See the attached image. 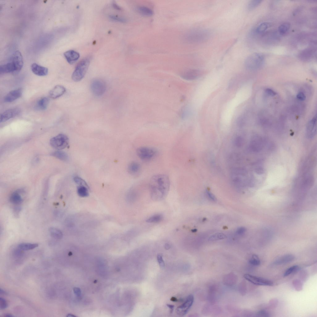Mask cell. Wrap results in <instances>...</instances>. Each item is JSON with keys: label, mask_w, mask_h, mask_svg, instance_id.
I'll list each match as a JSON object with an SVG mask.
<instances>
[{"label": "cell", "mask_w": 317, "mask_h": 317, "mask_svg": "<svg viewBox=\"0 0 317 317\" xmlns=\"http://www.w3.org/2000/svg\"><path fill=\"white\" fill-rule=\"evenodd\" d=\"M113 8L116 9L117 10H121L122 8L121 7H120L119 5H118L117 4L115 3H113Z\"/></svg>", "instance_id": "obj_48"}, {"label": "cell", "mask_w": 317, "mask_h": 317, "mask_svg": "<svg viewBox=\"0 0 317 317\" xmlns=\"http://www.w3.org/2000/svg\"><path fill=\"white\" fill-rule=\"evenodd\" d=\"M65 87L61 85L54 86L49 93V97L53 99H56L62 96L66 92Z\"/></svg>", "instance_id": "obj_15"}, {"label": "cell", "mask_w": 317, "mask_h": 317, "mask_svg": "<svg viewBox=\"0 0 317 317\" xmlns=\"http://www.w3.org/2000/svg\"><path fill=\"white\" fill-rule=\"evenodd\" d=\"M246 231V228L244 227H240L238 228L236 231V233L239 235H242L245 234Z\"/></svg>", "instance_id": "obj_42"}, {"label": "cell", "mask_w": 317, "mask_h": 317, "mask_svg": "<svg viewBox=\"0 0 317 317\" xmlns=\"http://www.w3.org/2000/svg\"><path fill=\"white\" fill-rule=\"evenodd\" d=\"M297 99L301 101H304L306 99V96L305 94L302 92L299 93L297 96Z\"/></svg>", "instance_id": "obj_45"}, {"label": "cell", "mask_w": 317, "mask_h": 317, "mask_svg": "<svg viewBox=\"0 0 317 317\" xmlns=\"http://www.w3.org/2000/svg\"><path fill=\"white\" fill-rule=\"evenodd\" d=\"M0 292H1V294H6V292L3 290L1 288V289H0Z\"/></svg>", "instance_id": "obj_53"}, {"label": "cell", "mask_w": 317, "mask_h": 317, "mask_svg": "<svg viewBox=\"0 0 317 317\" xmlns=\"http://www.w3.org/2000/svg\"><path fill=\"white\" fill-rule=\"evenodd\" d=\"M64 56L67 62L70 64H73L77 61L79 59V54L73 50H70L65 52Z\"/></svg>", "instance_id": "obj_16"}, {"label": "cell", "mask_w": 317, "mask_h": 317, "mask_svg": "<svg viewBox=\"0 0 317 317\" xmlns=\"http://www.w3.org/2000/svg\"><path fill=\"white\" fill-rule=\"evenodd\" d=\"M226 238V236L222 233H216L211 236L209 238V241H214L216 240L223 239Z\"/></svg>", "instance_id": "obj_32"}, {"label": "cell", "mask_w": 317, "mask_h": 317, "mask_svg": "<svg viewBox=\"0 0 317 317\" xmlns=\"http://www.w3.org/2000/svg\"><path fill=\"white\" fill-rule=\"evenodd\" d=\"M256 315L257 316L259 317H269L270 316L269 313L264 310H262L258 312L257 313Z\"/></svg>", "instance_id": "obj_44"}, {"label": "cell", "mask_w": 317, "mask_h": 317, "mask_svg": "<svg viewBox=\"0 0 317 317\" xmlns=\"http://www.w3.org/2000/svg\"><path fill=\"white\" fill-rule=\"evenodd\" d=\"M262 2L261 1H258V0H253V1H250L247 5V9L249 10L254 9L258 7Z\"/></svg>", "instance_id": "obj_34"}, {"label": "cell", "mask_w": 317, "mask_h": 317, "mask_svg": "<svg viewBox=\"0 0 317 317\" xmlns=\"http://www.w3.org/2000/svg\"><path fill=\"white\" fill-rule=\"evenodd\" d=\"M312 48H307L301 51L298 54V58L303 61H307L312 57L314 53Z\"/></svg>", "instance_id": "obj_18"}, {"label": "cell", "mask_w": 317, "mask_h": 317, "mask_svg": "<svg viewBox=\"0 0 317 317\" xmlns=\"http://www.w3.org/2000/svg\"><path fill=\"white\" fill-rule=\"evenodd\" d=\"M167 306L170 309V313H172L173 312L174 308V306L173 305L168 304H167Z\"/></svg>", "instance_id": "obj_49"}, {"label": "cell", "mask_w": 317, "mask_h": 317, "mask_svg": "<svg viewBox=\"0 0 317 317\" xmlns=\"http://www.w3.org/2000/svg\"><path fill=\"white\" fill-rule=\"evenodd\" d=\"M49 232L51 236L54 238L58 239L62 238L63 234L60 229L57 228L51 227L49 229Z\"/></svg>", "instance_id": "obj_25"}, {"label": "cell", "mask_w": 317, "mask_h": 317, "mask_svg": "<svg viewBox=\"0 0 317 317\" xmlns=\"http://www.w3.org/2000/svg\"><path fill=\"white\" fill-rule=\"evenodd\" d=\"M249 263L253 266H258L260 265V261L258 256L254 254L249 260Z\"/></svg>", "instance_id": "obj_35"}, {"label": "cell", "mask_w": 317, "mask_h": 317, "mask_svg": "<svg viewBox=\"0 0 317 317\" xmlns=\"http://www.w3.org/2000/svg\"><path fill=\"white\" fill-rule=\"evenodd\" d=\"M141 169L140 164L136 162H133L129 163L128 168L129 172L134 176L138 175L140 172Z\"/></svg>", "instance_id": "obj_22"}, {"label": "cell", "mask_w": 317, "mask_h": 317, "mask_svg": "<svg viewBox=\"0 0 317 317\" xmlns=\"http://www.w3.org/2000/svg\"><path fill=\"white\" fill-rule=\"evenodd\" d=\"M22 95V90L18 89L10 92L7 94L4 98L6 102H12L19 99Z\"/></svg>", "instance_id": "obj_14"}, {"label": "cell", "mask_w": 317, "mask_h": 317, "mask_svg": "<svg viewBox=\"0 0 317 317\" xmlns=\"http://www.w3.org/2000/svg\"><path fill=\"white\" fill-rule=\"evenodd\" d=\"M294 256L291 254H287L282 256L276 260L274 262L273 265L275 266L281 265L289 263L294 260Z\"/></svg>", "instance_id": "obj_20"}, {"label": "cell", "mask_w": 317, "mask_h": 317, "mask_svg": "<svg viewBox=\"0 0 317 317\" xmlns=\"http://www.w3.org/2000/svg\"><path fill=\"white\" fill-rule=\"evenodd\" d=\"M201 75V73L199 70H190L186 71L181 73L180 76L183 79L188 81L195 80L198 79Z\"/></svg>", "instance_id": "obj_12"}, {"label": "cell", "mask_w": 317, "mask_h": 317, "mask_svg": "<svg viewBox=\"0 0 317 317\" xmlns=\"http://www.w3.org/2000/svg\"><path fill=\"white\" fill-rule=\"evenodd\" d=\"M244 140L242 137L240 136L236 137L235 138L234 143L235 145L238 147H241L244 144Z\"/></svg>", "instance_id": "obj_39"}, {"label": "cell", "mask_w": 317, "mask_h": 317, "mask_svg": "<svg viewBox=\"0 0 317 317\" xmlns=\"http://www.w3.org/2000/svg\"><path fill=\"white\" fill-rule=\"evenodd\" d=\"M53 155L57 158L63 161H67L68 159V156L66 153L62 151H57L54 153Z\"/></svg>", "instance_id": "obj_31"}, {"label": "cell", "mask_w": 317, "mask_h": 317, "mask_svg": "<svg viewBox=\"0 0 317 317\" xmlns=\"http://www.w3.org/2000/svg\"><path fill=\"white\" fill-rule=\"evenodd\" d=\"M157 260L160 268H163L165 267V263L163 259V255L161 254H159L157 255Z\"/></svg>", "instance_id": "obj_40"}, {"label": "cell", "mask_w": 317, "mask_h": 317, "mask_svg": "<svg viewBox=\"0 0 317 317\" xmlns=\"http://www.w3.org/2000/svg\"><path fill=\"white\" fill-rule=\"evenodd\" d=\"M9 61L12 62L15 65L16 69V74L19 73L22 69L24 64L23 59L19 51H15L11 57Z\"/></svg>", "instance_id": "obj_10"}, {"label": "cell", "mask_w": 317, "mask_h": 317, "mask_svg": "<svg viewBox=\"0 0 317 317\" xmlns=\"http://www.w3.org/2000/svg\"><path fill=\"white\" fill-rule=\"evenodd\" d=\"M38 246L37 244L22 243L19 245L18 247L21 250H28L34 249Z\"/></svg>", "instance_id": "obj_27"}, {"label": "cell", "mask_w": 317, "mask_h": 317, "mask_svg": "<svg viewBox=\"0 0 317 317\" xmlns=\"http://www.w3.org/2000/svg\"><path fill=\"white\" fill-rule=\"evenodd\" d=\"M265 92L268 95L270 96H274L276 95V93L274 91L269 89H266Z\"/></svg>", "instance_id": "obj_46"}, {"label": "cell", "mask_w": 317, "mask_h": 317, "mask_svg": "<svg viewBox=\"0 0 317 317\" xmlns=\"http://www.w3.org/2000/svg\"><path fill=\"white\" fill-rule=\"evenodd\" d=\"M31 69L33 73L39 76H45L48 74V72L47 68L35 63L32 64Z\"/></svg>", "instance_id": "obj_17"}, {"label": "cell", "mask_w": 317, "mask_h": 317, "mask_svg": "<svg viewBox=\"0 0 317 317\" xmlns=\"http://www.w3.org/2000/svg\"><path fill=\"white\" fill-rule=\"evenodd\" d=\"M171 300V301L173 302H177L178 301V300H177L176 298L174 297H172Z\"/></svg>", "instance_id": "obj_54"}, {"label": "cell", "mask_w": 317, "mask_h": 317, "mask_svg": "<svg viewBox=\"0 0 317 317\" xmlns=\"http://www.w3.org/2000/svg\"><path fill=\"white\" fill-rule=\"evenodd\" d=\"M106 87L105 82L100 79L94 80L91 84V89L92 92L97 96L102 95L105 93Z\"/></svg>", "instance_id": "obj_6"}, {"label": "cell", "mask_w": 317, "mask_h": 317, "mask_svg": "<svg viewBox=\"0 0 317 317\" xmlns=\"http://www.w3.org/2000/svg\"><path fill=\"white\" fill-rule=\"evenodd\" d=\"M16 69L14 64L10 61L0 67V73L4 74L12 73L16 74Z\"/></svg>", "instance_id": "obj_19"}, {"label": "cell", "mask_w": 317, "mask_h": 317, "mask_svg": "<svg viewBox=\"0 0 317 317\" xmlns=\"http://www.w3.org/2000/svg\"><path fill=\"white\" fill-rule=\"evenodd\" d=\"M109 18L111 20L118 22L125 23L126 21V20L124 17L116 15H111L109 16Z\"/></svg>", "instance_id": "obj_37"}, {"label": "cell", "mask_w": 317, "mask_h": 317, "mask_svg": "<svg viewBox=\"0 0 317 317\" xmlns=\"http://www.w3.org/2000/svg\"><path fill=\"white\" fill-rule=\"evenodd\" d=\"M49 102L48 98L46 97H42L38 101L36 108L38 110H45L47 108Z\"/></svg>", "instance_id": "obj_23"}, {"label": "cell", "mask_w": 317, "mask_h": 317, "mask_svg": "<svg viewBox=\"0 0 317 317\" xmlns=\"http://www.w3.org/2000/svg\"><path fill=\"white\" fill-rule=\"evenodd\" d=\"M91 57H88L80 61L76 66L72 75L73 80L75 82H78L84 78L90 63Z\"/></svg>", "instance_id": "obj_3"}, {"label": "cell", "mask_w": 317, "mask_h": 317, "mask_svg": "<svg viewBox=\"0 0 317 317\" xmlns=\"http://www.w3.org/2000/svg\"><path fill=\"white\" fill-rule=\"evenodd\" d=\"M73 180L75 183L80 185V186H84L85 187H87V186L85 182L83 179L79 177L76 176L73 179Z\"/></svg>", "instance_id": "obj_38"}, {"label": "cell", "mask_w": 317, "mask_h": 317, "mask_svg": "<svg viewBox=\"0 0 317 317\" xmlns=\"http://www.w3.org/2000/svg\"><path fill=\"white\" fill-rule=\"evenodd\" d=\"M316 134V117H315L309 123L306 131V135L309 138H313Z\"/></svg>", "instance_id": "obj_13"}, {"label": "cell", "mask_w": 317, "mask_h": 317, "mask_svg": "<svg viewBox=\"0 0 317 317\" xmlns=\"http://www.w3.org/2000/svg\"><path fill=\"white\" fill-rule=\"evenodd\" d=\"M206 193L207 196L210 200L214 202L216 201L217 199L215 196L209 191L207 190Z\"/></svg>", "instance_id": "obj_43"}, {"label": "cell", "mask_w": 317, "mask_h": 317, "mask_svg": "<svg viewBox=\"0 0 317 317\" xmlns=\"http://www.w3.org/2000/svg\"><path fill=\"white\" fill-rule=\"evenodd\" d=\"M78 193L82 197H85L89 195V193L87 188L84 186H80L78 189Z\"/></svg>", "instance_id": "obj_33"}, {"label": "cell", "mask_w": 317, "mask_h": 317, "mask_svg": "<svg viewBox=\"0 0 317 317\" xmlns=\"http://www.w3.org/2000/svg\"><path fill=\"white\" fill-rule=\"evenodd\" d=\"M73 291L74 293L76 296L79 297L81 296V291L79 288H75L73 289Z\"/></svg>", "instance_id": "obj_47"}, {"label": "cell", "mask_w": 317, "mask_h": 317, "mask_svg": "<svg viewBox=\"0 0 317 317\" xmlns=\"http://www.w3.org/2000/svg\"><path fill=\"white\" fill-rule=\"evenodd\" d=\"M265 57L263 54L255 53L248 56L245 61L246 68L250 70L258 69L263 65Z\"/></svg>", "instance_id": "obj_2"}, {"label": "cell", "mask_w": 317, "mask_h": 317, "mask_svg": "<svg viewBox=\"0 0 317 317\" xmlns=\"http://www.w3.org/2000/svg\"><path fill=\"white\" fill-rule=\"evenodd\" d=\"M10 202L14 204H20L23 202V199L20 194L17 192L13 193L10 197Z\"/></svg>", "instance_id": "obj_26"}, {"label": "cell", "mask_w": 317, "mask_h": 317, "mask_svg": "<svg viewBox=\"0 0 317 317\" xmlns=\"http://www.w3.org/2000/svg\"><path fill=\"white\" fill-rule=\"evenodd\" d=\"M21 210V209L20 207H16L14 209V212L17 215H18L17 214L20 212Z\"/></svg>", "instance_id": "obj_50"}, {"label": "cell", "mask_w": 317, "mask_h": 317, "mask_svg": "<svg viewBox=\"0 0 317 317\" xmlns=\"http://www.w3.org/2000/svg\"><path fill=\"white\" fill-rule=\"evenodd\" d=\"M20 109L18 108L8 109L1 114L0 117V122L4 123L14 117L20 113Z\"/></svg>", "instance_id": "obj_11"}, {"label": "cell", "mask_w": 317, "mask_h": 317, "mask_svg": "<svg viewBox=\"0 0 317 317\" xmlns=\"http://www.w3.org/2000/svg\"><path fill=\"white\" fill-rule=\"evenodd\" d=\"M197 231V229H192V232H196Z\"/></svg>", "instance_id": "obj_55"}, {"label": "cell", "mask_w": 317, "mask_h": 317, "mask_svg": "<svg viewBox=\"0 0 317 317\" xmlns=\"http://www.w3.org/2000/svg\"><path fill=\"white\" fill-rule=\"evenodd\" d=\"M299 267L298 266H294L287 269L284 273V276L286 277L292 274V273L297 271Z\"/></svg>", "instance_id": "obj_36"}, {"label": "cell", "mask_w": 317, "mask_h": 317, "mask_svg": "<svg viewBox=\"0 0 317 317\" xmlns=\"http://www.w3.org/2000/svg\"><path fill=\"white\" fill-rule=\"evenodd\" d=\"M194 297L192 294L189 295L183 303L176 309L177 314L181 316L186 314L191 307L194 302Z\"/></svg>", "instance_id": "obj_8"}, {"label": "cell", "mask_w": 317, "mask_h": 317, "mask_svg": "<svg viewBox=\"0 0 317 317\" xmlns=\"http://www.w3.org/2000/svg\"><path fill=\"white\" fill-rule=\"evenodd\" d=\"M138 13L142 15L150 17L154 14L153 11L148 7L144 6H139L137 8Z\"/></svg>", "instance_id": "obj_24"}, {"label": "cell", "mask_w": 317, "mask_h": 317, "mask_svg": "<svg viewBox=\"0 0 317 317\" xmlns=\"http://www.w3.org/2000/svg\"><path fill=\"white\" fill-rule=\"evenodd\" d=\"M166 250H169L171 248V246L169 244L166 243L164 246Z\"/></svg>", "instance_id": "obj_51"}, {"label": "cell", "mask_w": 317, "mask_h": 317, "mask_svg": "<svg viewBox=\"0 0 317 317\" xmlns=\"http://www.w3.org/2000/svg\"><path fill=\"white\" fill-rule=\"evenodd\" d=\"M4 316L6 317H14V316L11 314L7 313L5 314Z\"/></svg>", "instance_id": "obj_52"}, {"label": "cell", "mask_w": 317, "mask_h": 317, "mask_svg": "<svg viewBox=\"0 0 317 317\" xmlns=\"http://www.w3.org/2000/svg\"><path fill=\"white\" fill-rule=\"evenodd\" d=\"M269 27V24L266 22L263 23L258 25L255 30V32L257 34L263 33Z\"/></svg>", "instance_id": "obj_28"}, {"label": "cell", "mask_w": 317, "mask_h": 317, "mask_svg": "<svg viewBox=\"0 0 317 317\" xmlns=\"http://www.w3.org/2000/svg\"><path fill=\"white\" fill-rule=\"evenodd\" d=\"M244 277L246 280L255 285L269 286L273 285V283L272 281L264 278L248 274H245Z\"/></svg>", "instance_id": "obj_9"}, {"label": "cell", "mask_w": 317, "mask_h": 317, "mask_svg": "<svg viewBox=\"0 0 317 317\" xmlns=\"http://www.w3.org/2000/svg\"><path fill=\"white\" fill-rule=\"evenodd\" d=\"M208 31L204 30H194L189 32L185 35L186 40L191 43H197L205 41L210 36Z\"/></svg>", "instance_id": "obj_4"}, {"label": "cell", "mask_w": 317, "mask_h": 317, "mask_svg": "<svg viewBox=\"0 0 317 317\" xmlns=\"http://www.w3.org/2000/svg\"><path fill=\"white\" fill-rule=\"evenodd\" d=\"M263 145V141L261 138H255L251 141L250 148L253 151H258L262 148Z\"/></svg>", "instance_id": "obj_21"}, {"label": "cell", "mask_w": 317, "mask_h": 317, "mask_svg": "<svg viewBox=\"0 0 317 317\" xmlns=\"http://www.w3.org/2000/svg\"><path fill=\"white\" fill-rule=\"evenodd\" d=\"M170 186V179L166 175L159 174L153 176L150 182L152 198L158 200L165 198L169 192Z\"/></svg>", "instance_id": "obj_1"}, {"label": "cell", "mask_w": 317, "mask_h": 317, "mask_svg": "<svg viewBox=\"0 0 317 317\" xmlns=\"http://www.w3.org/2000/svg\"><path fill=\"white\" fill-rule=\"evenodd\" d=\"M156 150L148 147H142L138 148L137 154L138 157L144 160H150L154 158L156 155Z\"/></svg>", "instance_id": "obj_7"}, {"label": "cell", "mask_w": 317, "mask_h": 317, "mask_svg": "<svg viewBox=\"0 0 317 317\" xmlns=\"http://www.w3.org/2000/svg\"><path fill=\"white\" fill-rule=\"evenodd\" d=\"M8 307V303L6 300L4 298H0V309L3 310Z\"/></svg>", "instance_id": "obj_41"}, {"label": "cell", "mask_w": 317, "mask_h": 317, "mask_svg": "<svg viewBox=\"0 0 317 317\" xmlns=\"http://www.w3.org/2000/svg\"><path fill=\"white\" fill-rule=\"evenodd\" d=\"M69 143L67 136L63 134H60L52 138L50 140L51 146L56 149L60 150L67 148Z\"/></svg>", "instance_id": "obj_5"}, {"label": "cell", "mask_w": 317, "mask_h": 317, "mask_svg": "<svg viewBox=\"0 0 317 317\" xmlns=\"http://www.w3.org/2000/svg\"><path fill=\"white\" fill-rule=\"evenodd\" d=\"M290 24L288 23H284L279 26L278 30L279 33L282 35L287 33L290 29Z\"/></svg>", "instance_id": "obj_29"}, {"label": "cell", "mask_w": 317, "mask_h": 317, "mask_svg": "<svg viewBox=\"0 0 317 317\" xmlns=\"http://www.w3.org/2000/svg\"><path fill=\"white\" fill-rule=\"evenodd\" d=\"M163 216L160 214H157L149 217L146 221L148 223H156L160 222L163 219Z\"/></svg>", "instance_id": "obj_30"}]
</instances>
